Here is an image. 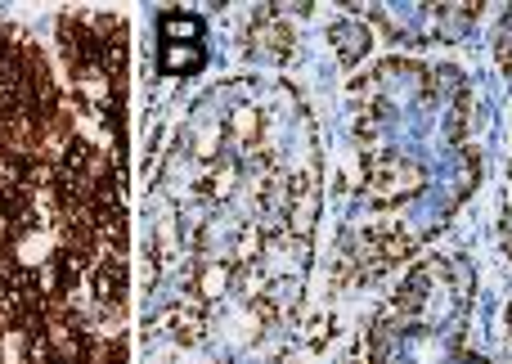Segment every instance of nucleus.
<instances>
[{
	"label": "nucleus",
	"instance_id": "1",
	"mask_svg": "<svg viewBox=\"0 0 512 364\" xmlns=\"http://www.w3.org/2000/svg\"><path fill=\"white\" fill-rule=\"evenodd\" d=\"M333 41H337L342 63H355L364 50H369V32H364V27H333Z\"/></svg>",
	"mask_w": 512,
	"mask_h": 364
}]
</instances>
